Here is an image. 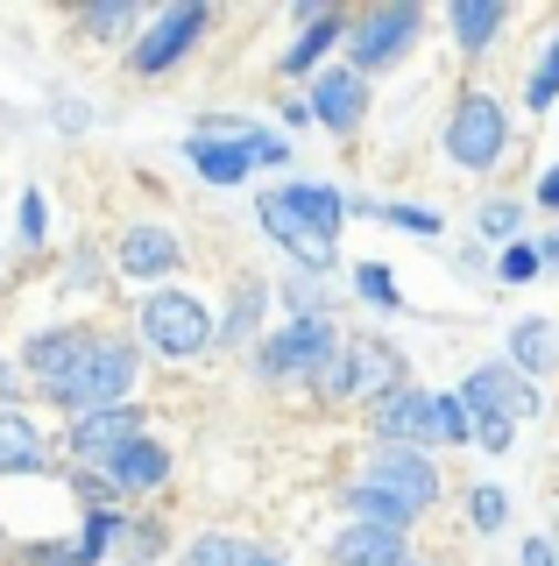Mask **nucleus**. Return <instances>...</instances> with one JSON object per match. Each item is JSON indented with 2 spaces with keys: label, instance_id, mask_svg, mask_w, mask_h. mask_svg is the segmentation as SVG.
Here are the masks:
<instances>
[{
  "label": "nucleus",
  "instance_id": "obj_1",
  "mask_svg": "<svg viewBox=\"0 0 559 566\" xmlns=\"http://www.w3.org/2000/svg\"><path fill=\"white\" fill-rule=\"evenodd\" d=\"M135 368H143L135 340H120V333H85L78 354L43 382V397L64 403L72 424H78V418H93V411H120V403H128V389H135Z\"/></svg>",
  "mask_w": 559,
  "mask_h": 566
},
{
  "label": "nucleus",
  "instance_id": "obj_2",
  "mask_svg": "<svg viewBox=\"0 0 559 566\" xmlns=\"http://www.w3.org/2000/svg\"><path fill=\"white\" fill-rule=\"evenodd\" d=\"M390 389H404V354H397L390 340H376V333H347V347L334 354V361L319 368V397H390Z\"/></svg>",
  "mask_w": 559,
  "mask_h": 566
},
{
  "label": "nucleus",
  "instance_id": "obj_3",
  "mask_svg": "<svg viewBox=\"0 0 559 566\" xmlns=\"http://www.w3.org/2000/svg\"><path fill=\"white\" fill-rule=\"evenodd\" d=\"M143 333L156 354H170V361H191V354H205L220 340L213 318H205V305L191 291H149L143 297Z\"/></svg>",
  "mask_w": 559,
  "mask_h": 566
},
{
  "label": "nucleus",
  "instance_id": "obj_4",
  "mask_svg": "<svg viewBox=\"0 0 559 566\" xmlns=\"http://www.w3.org/2000/svg\"><path fill=\"white\" fill-rule=\"evenodd\" d=\"M503 142H510V114H503L496 93H461V106H453L446 120V156L461 170H488L503 164Z\"/></svg>",
  "mask_w": 559,
  "mask_h": 566
},
{
  "label": "nucleus",
  "instance_id": "obj_5",
  "mask_svg": "<svg viewBox=\"0 0 559 566\" xmlns=\"http://www.w3.org/2000/svg\"><path fill=\"white\" fill-rule=\"evenodd\" d=\"M340 354V333L334 318H291V326H276L270 340H262V376L284 382V376H312L319 382V368Z\"/></svg>",
  "mask_w": 559,
  "mask_h": 566
},
{
  "label": "nucleus",
  "instance_id": "obj_6",
  "mask_svg": "<svg viewBox=\"0 0 559 566\" xmlns=\"http://www.w3.org/2000/svg\"><path fill=\"white\" fill-rule=\"evenodd\" d=\"M418 22H425L418 8H369L355 29H347V64H355L361 78H369V71L404 64V50L418 43Z\"/></svg>",
  "mask_w": 559,
  "mask_h": 566
},
{
  "label": "nucleus",
  "instance_id": "obj_7",
  "mask_svg": "<svg viewBox=\"0 0 559 566\" xmlns=\"http://www.w3.org/2000/svg\"><path fill=\"white\" fill-rule=\"evenodd\" d=\"M461 403H467L475 418H503V424L538 418V389H531V376H524V368H510V361H482L475 376L461 382Z\"/></svg>",
  "mask_w": 559,
  "mask_h": 566
},
{
  "label": "nucleus",
  "instance_id": "obj_8",
  "mask_svg": "<svg viewBox=\"0 0 559 566\" xmlns=\"http://www.w3.org/2000/svg\"><path fill=\"white\" fill-rule=\"evenodd\" d=\"M369 489L397 495L411 517H425V510L440 503V468H432V460L418 453V447H382V453L369 460Z\"/></svg>",
  "mask_w": 559,
  "mask_h": 566
},
{
  "label": "nucleus",
  "instance_id": "obj_9",
  "mask_svg": "<svg viewBox=\"0 0 559 566\" xmlns=\"http://www.w3.org/2000/svg\"><path fill=\"white\" fill-rule=\"evenodd\" d=\"M376 432L390 439V447H440V397L432 389H390V397L376 403Z\"/></svg>",
  "mask_w": 559,
  "mask_h": 566
},
{
  "label": "nucleus",
  "instance_id": "obj_10",
  "mask_svg": "<svg viewBox=\"0 0 559 566\" xmlns=\"http://www.w3.org/2000/svg\"><path fill=\"white\" fill-rule=\"evenodd\" d=\"M312 120H326L334 135H355L361 128V114H369V78H361L355 64H334V71H319V85H312Z\"/></svg>",
  "mask_w": 559,
  "mask_h": 566
},
{
  "label": "nucleus",
  "instance_id": "obj_11",
  "mask_svg": "<svg viewBox=\"0 0 559 566\" xmlns=\"http://www.w3.org/2000/svg\"><path fill=\"white\" fill-rule=\"evenodd\" d=\"M199 29H205V8H164V14H156V29L135 43V71H143V78L170 71L191 43H199Z\"/></svg>",
  "mask_w": 559,
  "mask_h": 566
},
{
  "label": "nucleus",
  "instance_id": "obj_12",
  "mask_svg": "<svg viewBox=\"0 0 559 566\" xmlns=\"http://www.w3.org/2000/svg\"><path fill=\"white\" fill-rule=\"evenodd\" d=\"M143 439V411L135 403H120V411H93L72 424V453L78 460H114L120 447H135Z\"/></svg>",
  "mask_w": 559,
  "mask_h": 566
},
{
  "label": "nucleus",
  "instance_id": "obj_13",
  "mask_svg": "<svg viewBox=\"0 0 559 566\" xmlns=\"http://www.w3.org/2000/svg\"><path fill=\"white\" fill-rule=\"evenodd\" d=\"M184 262V248L170 227H156V220H135L128 234H120V276H170Z\"/></svg>",
  "mask_w": 559,
  "mask_h": 566
},
{
  "label": "nucleus",
  "instance_id": "obj_14",
  "mask_svg": "<svg viewBox=\"0 0 559 566\" xmlns=\"http://www.w3.org/2000/svg\"><path fill=\"white\" fill-rule=\"evenodd\" d=\"M334 566H411V545H404V531L347 524L334 538Z\"/></svg>",
  "mask_w": 559,
  "mask_h": 566
},
{
  "label": "nucleus",
  "instance_id": "obj_15",
  "mask_svg": "<svg viewBox=\"0 0 559 566\" xmlns=\"http://www.w3.org/2000/svg\"><path fill=\"white\" fill-rule=\"evenodd\" d=\"M262 234H270V241H284L291 255L305 262V270H319V276L334 270V241H326V234H312L305 220H291V212L276 206V191H270V199H262Z\"/></svg>",
  "mask_w": 559,
  "mask_h": 566
},
{
  "label": "nucleus",
  "instance_id": "obj_16",
  "mask_svg": "<svg viewBox=\"0 0 559 566\" xmlns=\"http://www.w3.org/2000/svg\"><path fill=\"white\" fill-rule=\"evenodd\" d=\"M276 206H284L291 220H305L312 234H326V241H334L340 220H347V199H340L334 185H284V191H276Z\"/></svg>",
  "mask_w": 559,
  "mask_h": 566
},
{
  "label": "nucleus",
  "instance_id": "obj_17",
  "mask_svg": "<svg viewBox=\"0 0 559 566\" xmlns=\"http://www.w3.org/2000/svg\"><path fill=\"white\" fill-rule=\"evenodd\" d=\"M107 482H114V495H120V489H164V482H170V447H156V439L120 447V453L107 460Z\"/></svg>",
  "mask_w": 559,
  "mask_h": 566
},
{
  "label": "nucleus",
  "instance_id": "obj_18",
  "mask_svg": "<svg viewBox=\"0 0 559 566\" xmlns=\"http://www.w3.org/2000/svg\"><path fill=\"white\" fill-rule=\"evenodd\" d=\"M43 468H50L43 432L22 411H0V474H43Z\"/></svg>",
  "mask_w": 559,
  "mask_h": 566
},
{
  "label": "nucleus",
  "instance_id": "obj_19",
  "mask_svg": "<svg viewBox=\"0 0 559 566\" xmlns=\"http://www.w3.org/2000/svg\"><path fill=\"white\" fill-rule=\"evenodd\" d=\"M191 164H199L205 185H241V177L255 170V156L241 149L234 135H191Z\"/></svg>",
  "mask_w": 559,
  "mask_h": 566
},
{
  "label": "nucleus",
  "instance_id": "obj_20",
  "mask_svg": "<svg viewBox=\"0 0 559 566\" xmlns=\"http://www.w3.org/2000/svg\"><path fill=\"white\" fill-rule=\"evenodd\" d=\"M503 22H510V8H503V0H461V8H453V43H461L467 57H482V50L496 43Z\"/></svg>",
  "mask_w": 559,
  "mask_h": 566
},
{
  "label": "nucleus",
  "instance_id": "obj_21",
  "mask_svg": "<svg viewBox=\"0 0 559 566\" xmlns=\"http://www.w3.org/2000/svg\"><path fill=\"white\" fill-rule=\"evenodd\" d=\"M340 35H347V22H340V14H326V8H312V22H305V35H298V43H291V50H284V78H298V71H312V64H319V57H326V50H334V43H340Z\"/></svg>",
  "mask_w": 559,
  "mask_h": 566
},
{
  "label": "nucleus",
  "instance_id": "obj_22",
  "mask_svg": "<svg viewBox=\"0 0 559 566\" xmlns=\"http://www.w3.org/2000/svg\"><path fill=\"white\" fill-rule=\"evenodd\" d=\"M552 361H559V333H552V318H524V326L510 333V368H524V376H546Z\"/></svg>",
  "mask_w": 559,
  "mask_h": 566
},
{
  "label": "nucleus",
  "instance_id": "obj_23",
  "mask_svg": "<svg viewBox=\"0 0 559 566\" xmlns=\"http://www.w3.org/2000/svg\"><path fill=\"white\" fill-rule=\"evenodd\" d=\"M262 305H270V283H262V276H241L234 305H226L220 340H226V347H249V340H255V326H262Z\"/></svg>",
  "mask_w": 559,
  "mask_h": 566
},
{
  "label": "nucleus",
  "instance_id": "obj_24",
  "mask_svg": "<svg viewBox=\"0 0 559 566\" xmlns=\"http://www.w3.org/2000/svg\"><path fill=\"white\" fill-rule=\"evenodd\" d=\"M347 510H355V524H376V531H411V510L397 503V495H382L369 482L347 489Z\"/></svg>",
  "mask_w": 559,
  "mask_h": 566
},
{
  "label": "nucleus",
  "instance_id": "obj_25",
  "mask_svg": "<svg viewBox=\"0 0 559 566\" xmlns=\"http://www.w3.org/2000/svg\"><path fill=\"white\" fill-rule=\"evenodd\" d=\"M78 340H85L78 326H64V333H36V340H29V354H22V361H29V376L50 382V376H57V368L78 354Z\"/></svg>",
  "mask_w": 559,
  "mask_h": 566
},
{
  "label": "nucleus",
  "instance_id": "obj_26",
  "mask_svg": "<svg viewBox=\"0 0 559 566\" xmlns=\"http://www.w3.org/2000/svg\"><path fill=\"white\" fill-rule=\"evenodd\" d=\"M262 545H241V538H226V531H205L199 545L184 553V566H255Z\"/></svg>",
  "mask_w": 559,
  "mask_h": 566
},
{
  "label": "nucleus",
  "instance_id": "obj_27",
  "mask_svg": "<svg viewBox=\"0 0 559 566\" xmlns=\"http://www.w3.org/2000/svg\"><path fill=\"white\" fill-rule=\"evenodd\" d=\"M355 291L369 297V305H382V312H397V305H404V291L390 283V270H382V262H361V270H355Z\"/></svg>",
  "mask_w": 559,
  "mask_h": 566
},
{
  "label": "nucleus",
  "instance_id": "obj_28",
  "mask_svg": "<svg viewBox=\"0 0 559 566\" xmlns=\"http://www.w3.org/2000/svg\"><path fill=\"white\" fill-rule=\"evenodd\" d=\"M524 99H531V106H552V99H559V35L546 43V57H538L531 85H524Z\"/></svg>",
  "mask_w": 559,
  "mask_h": 566
},
{
  "label": "nucleus",
  "instance_id": "obj_29",
  "mask_svg": "<svg viewBox=\"0 0 559 566\" xmlns=\"http://www.w3.org/2000/svg\"><path fill=\"white\" fill-rule=\"evenodd\" d=\"M467 517H475V531H503L510 495H503V489H475V495H467Z\"/></svg>",
  "mask_w": 559,
  "mask_h": 566
},
{
  "label": "nucleus",
  "instance_id": "obj_30",
  "mask_svg": "<svg viewBox=\"0 0 559 566\" xmlns=\"http://www.w3.org/2000/svg\"><path fill=\"white\" fill-rule=\"evenodd\" d=\"M85 29H93V35H128L135 8H128V0H99V8H85Z\"/></svg>",
  "mask_w": 559,
  "mask_h": 566
},
{
  "label": "nucleus",
  "instance_id": "obj_31",
  "mask_svg": "<svg viewBox=\"0 0 559 566\" xmlns=\"http://www.w3.org/2000/svg\"><path fill=\"white\" fill-rule=\"evenodd\" d=\"M461 439H475V411L461 397H440V447H461Z\"/></svg>",
  "mask_w": 559,
  "mask_h": 566
},
{
  "label": "nucleus",
  "instance_id": "obj_32",
  "mask_svg": "<svg viewBox=\"0 0 559 566\" xmlns=\"http://www.w3.org/2000/svg\"><path fill=\"white\" fill-rule=\"evenodd\" d=\"M382 220H390V227H404V234H425V241H432V234L446 227V220H440L432 206H382Z\"/></svg>",
  "mask_w": 559,
  "mask_h": 566
},
{
  "label": "nucleus",
  "instance_id": "obj_33",
  "mask_svg": "<svg viewBox=\"0 0 559 566\" xmlns=\"http://www.w3.org/2000/svg\"><path fill=\"white\" fill-rule=\"evenodd\" d=\"M517 220H524V206H517V199H488V206H482V234H488V241H510V234H517Z\"/></svg>",
  "mask_w": 559,
  "mask_h": 566
},
{
  "label": "nucleus",
  "instance_id": "obj_34",
  "mask_svg": "<svg viewBox=\"0 0 559 566\" xmlns=\"http://www.w3.org/2000/svg\"><path fill=\"white\" fill-rule=\"evenodd\" d=\"M503 283H531L538 276V248L531 241H510V248H503V270H496Z\"/></svg>",
  "mask_w": 559,
  "mask_h": 566
},
{
  "label": "nucleus",
  "instance_id": "obj_35",
  "mask_svg": "<svg viewBox=\"0 0 559 566\" xmlns=\"http://www.w3.org/2000/svg\"><path fill=\"white\" fill-rule=\"evenodd\" d=\"M50 234V206H43V191H22V241L36 248Z\"/></svg>",
  "mask_w": 559,
  "mask_h": 566
},
{
  "label": "nucleus",
  "instance_id": "obj_36",
  "mask_svg": "<svg viewBox=\"0 0 559 566\" xmlns=\"http://www.w3.org/2000/svg\"><path fill=\"white\" fill-rule=\"evenodd\" d=\"M475 439L488 453H510V439H517V424H503V418H475Z\"/></svg>",
  "mask_w": 559,
  "mask_h": 566
},
{
  "label": "nucleus",
  "instance_id": "obj_37",
  "mask_svg": "<svg viewBox=\"0 0 559 566\" xmlns=\"http://www.w3.org/2000/svg\"><path fill=\"white\" fill-rule=\"evenodd\" d=\"M524 566H559V553L546 538H524Z\"/></svg>",
  "mask_w": 559,
  "mask_h": 566
},
{
  "label": "nucleus",
  "instance_id": "obj_38",
  "mask_svg": "<svg viewBox=\"0 0 559 566\" xmlns=\"http://www.w3.org/2000/svg\"><path fill=\"white\" fill-rule=\"evenodd\" d=\"M14 397H22V389H14V368H8V354H0V411H8Z\"/></svg>",
  "mask_w": 559,
  "mask_h": 566
},
{
  "label": "nucleus",
  "instance_id": "obj_39",
  "mask_svg": "<svg viewBox=\"0 0 559 566\" xmlns=\"http://www.w3.org/2000/svg\"><path fill=\"white\" fill-rule=\"evenodd\" d=\"M538 206H559V170H546V177H538Z\"/></svg>",
  "mask_w": 559,
  "mask_h": 566
},
{
  "label": "nucleus",
  "instance_id": "obj_40",
  "mask_svg": "<svg viewBox=\"0 0 559 566\" xmlns=\"http://www.w3.org/2000/svg\"><path fill=\"white\" fill-rule=\"evenodd\" d=\"M128 566H149V559H128Z\"/></svg>",
  "mask_w": 559,
  "mask_h": 566
},
{
  "label": "nucleus",
  "instance_id": "obj_41",
  "mask_svg": "<svg viewBox=\"0 0 559 566\" xmlns=\"http://www.w3.org/2000/svg\"><path fill=\"white\" fill-rule=\"evenodd\" d=\"M57 566H72V559H57Z\"/></svg>",
  "mask_w": 559,
  "mask_h": 566
}]
</instances>
